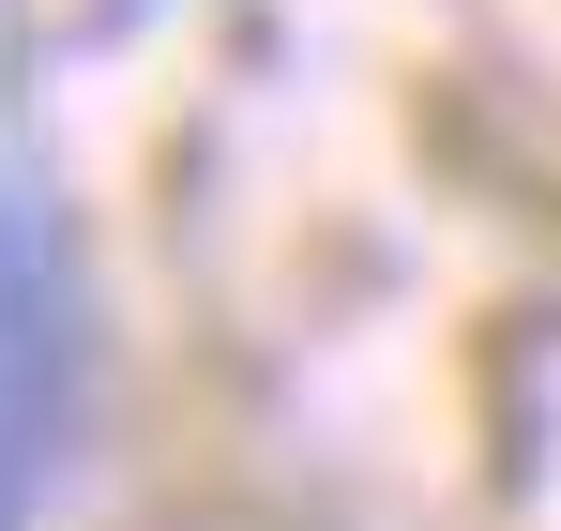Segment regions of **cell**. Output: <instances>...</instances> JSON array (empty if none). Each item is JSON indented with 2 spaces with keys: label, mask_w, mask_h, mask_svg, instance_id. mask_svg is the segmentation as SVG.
Listing matches in <instances>:
<instances>
[]
</instances>
